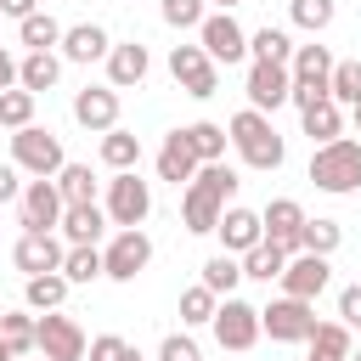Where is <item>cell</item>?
<instances>
[{
  "instance_id": "34",
  "label": "cell",
  "mask_w": 361,
  "mask_h": 361,
  "mask_svg": "<svg viewBox=\"0 0 361 361\" xmlns=\"http://www.w3.org/2000/svg\"><path fill=\"white\" fill-rule=\"evenodd\" d=\"M288 17H293V28H305V34H322V28H333V17H338V0H288Z\"/></svg>"
},
{
  "instance_id": "22",
  "label": "cell",
  "mask_w": 361,
  "mask_h": 361,
  "mask_svg": "<svg viewBox=\"0 0 361 361\" xmlns=\"http://www.w3.org/2000/svg\"><path fill=\"white\" fill-rule=\"evenodd\" d=\"M107 51H113V39H107L102 23H73L62 34V56L68 62H107Z\"/></svg>"
},
{
  "instance_id": "27",
  "label": "cell",
  "mask_w": 361,
  "mask_h": 361,
  "mask_svg": "<svg viewBox=\"0 0 361 361\" xmlns=\"http://www.w3.org/2000/svg\"><path fill=\"white\" fill-rule=\"evenodd\" d=\"M186 141H192L197 164H226V147H231L226 124H209V118H197V124H186Z\"/></svg>"
},
{
  "instance_id": "24",
  "label": "cell",
  "mask_w": 361,
  "mask_h": 361,
  "mask_svg": "<svg viewBox=\"0 0 361 361\" xmlns=\"http://www.w3.org/2000/svg\"><path fill=\"white\" fill-rule=\"evenodd\" d=\"M56 73H62V56H56V51H28V56L17 62V85H23V90H34V96H39V90H51V85H56Z\"/></svg>"
},
{
  "instance_id": "2",
  "label": "cell",
  "mask_w": 361,
  "mask_h": 361,
  "mask_svg": "<svg viewBox=\"0 0 361 361\" xmlns=\"http://www.w3.org/2000/svg\"><path fill=\"white\" fill-rule=\"evenodd\" d=\"M226 135H231V147H237V158H243L248 169H282V158H288L276 124H271L265 113H254V107H243V113L226 124Z\"/></svg>"
},
{
  "instance_id": "9",
  "label": "cell",
  "mask_w": 361,
  "mask_h": 361,
  "mask_svg": "<svg viewBox=\"0 0 361 361\" xmlns=\"http://www.w3.org/2000/svg\"><path fill=\"white\" fill-rule=\"evenodd\" d=\"M197 45L209 51V62H214V68H220V62L231 68V62H243V56H248V34H243V23H237L231 11H209V17H203V28H197Z\"/></svg>"
},
{
  "instance_id": "16",
  "label": "cell",
  "mask_w": 361,
  "mask_h": 361,
  "mask_svg": "<svg viewBox=\"0 0 361 361\" xmlns=\"http://www.w3.org/2000/svg\"><path fill=\"white\" fill-rule=\"evenodd\" d=\"M220 254H248V248H259L265 243V220H259V209H243V203H231L226 214H220Z\"/></svg>"
},
{
  "instance_id": "3",
  "label": "cell",
  "mask_w": 361,
  "mask_h": 361,
  "mask_svg": "<svg viewBox=\"0 0 361 361\" xmlns=\"http://www.w3.org/2000/svg\"><path fill=\"white\" fill-rule=\"evenodd\" d=\"M310 180H316V192H333V197L361 192V141L338 135V141L316 147L310 152Z\"/></svg>"
},
{
  "instance_id": "1",
  "label": "cell",
  "mask_w": 361,
  "mask_h": 361,
  "mask_svg": "<svg viewBox=\"0 0 361 361\" xmlns=\"http://www.w3.org/2000/svg\"><path fill=\"white\" fill-rule=\"evenodd\" d=\"M237 169L231 164H203L197 175H192V186L180 192V220H186V231H197V237H209L214 226H220V214L231 209V197H237Z\"/></svg>"
},
{
  "instance_id": "44",
  "label": "cell",
  "mask_w": 361,
  "mask_h": 361,
  "mask_svg": "<svg viewBox=\"0 0 361 361\" xmlns=\"http://www.w3.org/2000/svg\"><path fill=\"white\" fill-rule=\"evenodd\" d=\"M158 361H203V350H197V338H186V333H169V338L158 344Z\"/></svg>"
},
{
  "instance_id": "6",
  "label": "cell",
  "mask_w": 361,
  "mask_h": 361,
  "mask_svg": "<svg viewBox=\"0 0 361 361\" xmlns=\"http://www.w3.org/2000/svg\"><path fill=\"white\" fill-rule=\"evenodd\" d=\"M209 327H214V344H220V350H237V355L254 350L259 333H265V327H259V305H248V299H237V293L220 299V310H214Z\"/></svg>"
},
{
  "instance_id": "18",
  "label": "cell",
  "mask_w": 361,
  "mask_h": 361,
  "mask_svg": "<svg viewBox=\"0 0 361 361\" xmlns=\"http://www.w3.org/2000/svg\"><path fill=\"white\" fill-rule=\"evenodd\" d=\"M73 118H79L85 130H96V135L118 130V90H113V85H85V90H73Z\"/></svg>"
},
{
  "instance_id": "12",
  "label": "cell",
  "mask_w": 361,
  "mask_h": 361,
  "mask_svg": "<svg viewBox=\"0 0 361 361\" xmlns=\"http://www.w3.org/2000/svg\"><path fill=\"white\" fill-rule=\"evenodd\" d=\"M259 220H265V243H276L288 259L305 254V220H310V214H305L293 197H271V203L259 209Z\"/></svg>"
},
{
  "instance_id": "52",
  "label": "cell",
  "mask_w": 361,
  "mask_h": 361,
  "mask_svg": "<svg viewBox=\"0 0 361 361\" xmlns=\"http://www.w3.org/2000/svg\"><path fill=\"white\" fill-rule=\"evenodd\" d=\"M350 361H361V350H350Z\"/></svg>"
},
{
  "instance_id": "15",
  "label": "cell",
  "mask_w": 361,
  "mask_h": 361,
  "mask_svg": "<svg viewBox=\"0 0 361 361\" xmlns=\"http://www.w3.org/2000/svg\"><path fill=\"white\" fill-rule=\"evenodd\" d=\"M327 282H333L327 254H293L288 271H282V293H288V299H305V305H316V299L327 293Z\"/></svg>"
},
{
  "instance_id": "20",
  "label": "cell",
  "mask_w": 361,
  "mask_h": 361,
  "mask_svg": "<svg viewBox=\"0 0 361 361\" xmlns=\"http://www.w3.org/2000/svg\"><path fill=\"white\" fill-rule=\"evenodd\" d=\"M147 68H152V56H147L141 39H118V45L107 51V85H113V90H135V85L147 79Z\"/></svg>"
},
{
  "instance_id": "8",
  "label": "cell",
  "mask_w": 361,
  "mask_h": 361,
  "mask_svg": "<svg viewBox=\"0 0 361 361\" xmlns=\"http://www.w3.org/2000/svg\"><path fill=\"white\" fill-rule=\"evenodd\" d=\"M259 327L276 338V344H310V333L322 327L316 322V305H305V299H271L265 310H259Z\"/></svg>"
},
{
  "instance_id": "5",
  "label": "cell",
  "mask_w": 361,
  "mask_h": 361,
  "mask_svg": "<svg viewBox=\"0 0 361 361\" xmlns=\"http://www.w3.org/2000/svg\"><path fill=\"white\" fill-rule=\"evenodd\" d=\"M102 209H107V220H113L118 231H135V226L152 214V186H147L135 169H124V175H113V180H107Z\"/></svg>"
},
{
  "instance_id": "19",
  "label": "cell",
  "mask_w": 361,
  "mask_h": 361,
  "mask_svg": "<svg viewBox=\"0 0 361 361\" xmlns=\"http://www.w3.org/2000/svg\"><path fill=\"white\" fill-rule=\"evenodd\" d=\"M203 164H197V152H192V141H186V130H169L164 135V147H158V180H169V186H192V175H197Z\"/></svg>"
},
{
  "instance_id": "13",
  "label": "cell",
  "mask_w": 361,
  "mask_h": 361,
  "mask_svg": "<svg viewBox=\"0 0 361 361\" xmlns=\"http://www.w3.org/2000/svg\"><path fill=\"white\" fill-rule=\"evenodd\" d=\"M102 259H107V276L113 282H135L147 265H152V237L135 226V231H113V243L102 248Z\"/></svg>"
},
{
  "instance_id": "53",
  "label": "cell",
  "mask_w": 361,
  "mask_h": 361,
  "mask_svg": "<svg viewBox=\"0 0 361 361\" xmlns=\"http://www.w3.org/2000/svg\"><path fill=\"white\" fill-rule=\"evenodd\" d=\"M23 361H45V355H23Z\"/></svg>"
},
{
  "instance_id": "37",
  "label": "cell",
  "mask_w": 361,
  "mask_h": 361,
  "mask_svg": "<svg viewBox=\"0 0 361 361\" xmlns=\"http://www.w3.org/2000/svg\"><path fill=\"white\" fill-rule=\"evenodd\" d=\"M34 102H39V96L23 90V85H17V90H0V130H28V124H34Z\"/></svg>"
},
{
  "instance_id": "41",
  "label": "cell",
  "mask_w": 361,
  "mask_h": 361,
  "mask_svg": "<svg viewBox=\"0 0 361 361\" xmlns=\"http://www.w3.org/2000/svg\"><path fill=\"white\" fill-rule=\"evenodd\" d=\"M338 243H344L338 220H305V254H333Z\"/></svg>"
},
{
  "instance_id": "30",
  "label": "cell",
  "mask_w": 361,
  "mask_h": 361,
  "mask_svg": "<svg viewBox=\"0 0 361 361\" xmlns=\"http://www.w3.org/2000/svg\"><path fill=\"white\" fill-rule=\"evenodd\" d=\"M214 299H231V288L243 282V259L237 254H214V259H203V276H197Z\"/></svg>"
},
{
  "instance_id": "32",
  "label": "cell",
  "mask_w": 361,
  "mask_h": 361,
  "mask_svg": "<svg viewBox=\"0 0 361 361\" xmlns=\"http://www.w3.org/2000/svg\"><path fill=\"white\" fill-rule=\"evenodd\" d=\"M282 271H288V254L276 243H259L243 254V276H254V282H282Z\"/></svg>"
},
{
  "instance_id": "42",
  "label": "cell",
  "mask_w": 361,
  "mask_h": 361,
  "mask_svg": "<svg viewBox=\"0 0 361 361\" xmlns=\"http://www.w3.org/2000/svg\"><path fill=\"white\" fill-rule=\"evenodd\" d=\"M158 11H164V23H169V28H203V17H209V11H203V0H164Z\"/></svg>"
},
{
  "instance_id": "36",
  "label": "cell",
  "mask_w": 361,
  "mask_h": 361,
  "mask_svg": "<svg viewBox=\"0 0 361 361\" xmlns=\"http://www.w3.org/2000/svg\"><path fill=\"white\" fill-rule=\"evenodd\" d=\"M34 333H39V316H28V310H6L0 316V338L17 355H34Z\"/></svg>"
},
{
  "instance_id": "43",
  "label": "cell",
  "mask_w": 361,
  "mask_h": 361,
  "mask_svg": "<svg viewBox=\"0 0 361 361\" xmlns=\"http://www.w3.org/2000/svg\"><path fill=\"white\" fill-rule=\"evenodd\" d=\"M90 361H141V350L118 333H102V338H90Z\"/></svg>"
},
{
  "instance_id": "17",
  "label": "cell",
  "mask_w": 361,
  "mask_h": 361,
  "mask_svg": "<svg viewBox=\"0 0 361 361\" xmlns=\"http://www.w3.org/2000/svg\"><path fill=\"white\" fill-rule=\"evenodd\" d=\"M11 259H17V271H23V276H51V271H62L68 248H62L51 231H23V237H17V248H11Z\"/></svg>"
},
{
  "instance_id": "38",
  "label": "cell",
  "mask_w": 361,
  "mask_h": 361,
  "mask_svg": "<svg viewBox=\"0 0 361 361\" xmlns=\"http://www.w3.org/2000/svg\"><path fill=\"white\" fill-rule=\"evenodd\" d=\"M62 276L79 288V282H96V276H107V259H102V248H68V259H62Z\"/></svg>"
},
{
  "instance_id": "35",
  "label": "cell",
  "mask_w": 361,
  "mask_h": 361,
  "mask_svg": "<svg viewBox=\"0 0 361 361\" xmlns=\"http://www.w3.org/2000/svg\"><path fill=\"white\" fill-rule=\"evenodd\" d=\"M56 192H62V203H96V175H90V164H62Z\"/></svg>"
},
{
  "instance_id": "11",
  "label": "cell",
  "mask_w": 361,
  "mask_h": 361,
  "mask_svg": "<svg viewBox=\"0 0 361 361\" xmlns=\"http://www.w3.org/2000/svg\"><path fill=\"white\" fill-rule=\"evenodd\" d=\"M62 214H68V203H62L56 180H28V186H23V197H17V220H23V231H56Z\"/></svg>"
},
{
  "instance_id": "39",
  "label": "cell",
  "mask_w": 361,
  "mask_h": 361,
  "mask_svg": "<svg viewBox=\"0 0 361 361\" xmlns=\"http://www.w3.org/2000/svg\"><path fill=\"white\" fill-rule=\"evenodd\" d=\"M214 310H220V299H214L203 282H192V288L180 293V322H186V327H209V322H214Z\"/></svg>"
},
{
  "instance_id": "25",
  "label": "cell",
  "mask_w": 361,
  "mask_h": 361,
  "mask_svg": "<svg viewBox=\"0 0 361 361\" xmlns=\"http://www.w3.org/2000/svg\"><path fill=\"white\" fill-rule=\"evenodd\" d=\"M299 124H305V135L316 141V147H327V141H338L344 135V113H338V102L327 96V102H316V107H305L299 113Z\"/></svg>"
},
{
  "instance_id": "33",
  "label": "cell",
  "mask_w": 361,
  "mask_h": 361,
  "mask_svg": "<svg viewBox=\"0 0 361 361\" xmlns=\"http://www.w3.org/2000/svg\"><path fill=\"white\" fill-rule=\"evenodd\" d=\"M68 276L62 271H51V276H28V288H23V299H28V310H62V299H68Z\"/></svg>"
},
{
  "instance_id": "45",
  "label": "cell",
  "mask_w": 361,
  "mask_h": 361,
  "mask_svg": "<svg viewBox=\"0 0 361 361\" xmlns=\"http://www.w3.org/2000/svg\"><path fill=\"white\" fill-rule=\"evenodd\" d=\"M338 322H344L350 333H361V282L338 288Z\"/></svg>"
},
{
  "instance_id": "50",
  "label": "cell",
  "mask_w": 361,
  "mask_h": 361,
  "mask_svg": "<svg viewBox=\"0 0 361 361\" xmlns=\"http://www.w3.org/2000/svg\"><path fill=\"white\" fill-rule=\"evenodd\" d=\"M350 118H355V135H361V102H355V107H350Z\"/></svg>"
},
{
  "instance_id": "7",
  "label": "cell",
  "mask_w": 361,
  "mask_h": 361,
  "mask_svg": "<svg viewBox=\"0 0 361 361\" xmlns=\"http://www.w3.org/2000/svg\"><path fill=\"white\" fill-rule=\"evenodd\" d=\"M34 355H45V361H85L90 355V338H85V327L73 316L45 310L39 316V333H34Z\"/></svg>"
},
{
  "instance_id": "48",
  "label": "cell",
  "mask_w": 361,
  "mask_h": 361,
  "mask_svg": "<svg viewBox=\"0 0 361 361\" xmlns=\"http://www.w3.org/2000/svg\"><path fill=\"white\" fill-rule=\"evenodd\" d=\"M0 11L23 23V17H34V11H39V0H0Z\"/></svg>"
},
{
  "instance_id": "51",
  "label": "cell",
  "mask_w": 361,
  "mask_h": 361,
  "mask_svg": "<svg viewBox=\"0 0 361 361\" xmlns=\"http://www.w3.org/2000/svg\"><path fill=\"white\" fill-rule=\"evenodd\" d=\"M214 6H220V11H231V6H243V0H214Z\"/></svg>"
},
{
  "instance_id": "40",
  "label": "cell",
  "mask_w": 361,
  "mask_h": 361,
  "mask_svg": "<svg viewBox=\"0 0 361 361\" xmlns=\"http://www.w3.org/2000/svg\"><path fill=\"white\" fill-rule=\"evenodd\" d=\"M327 96H333L338 107H355V102H361V62H333Z\"/></svg>"
},
{
  "instance_id": "54",
  "label": "cell",
  "mask_w": 361,
  "mask_h": 361,
  "mask_svg": "<svg viewBox=\"0 0 361 361\" xmlns=\"http://www.w3.org/2000/svg\"><path fill=\"white\" fill-rule=\"evenodd\" d=\"M0 17H6V11H0Z\"/></svg>"
},
{
  "instance_id": "10",
  "label": "cell",
  "mask_w": 361,
  "mask_h": 361,
  "mask_svg": "<svg viewBox=\"0 0 361 361\" xmlns=\"http://www.w3.org/2000/svg\"><path fill=\"white\" fill-rule=\"evenodd\" d=\"M169 73H175V85H180L186 96H197V102H209V96L220 90V68L209 62L203 45H175V51H169Z\"/></svg>"
},
{
  "instance_id": "23",
  "label": "cell",
  "mask_w": 361,
  "mask_h": 361,
  "mask_svg": "<svg viewBox=\"0 0 361 361\" xmlns=\"http://www.w3.org/2000/svg\"><path fill=\"white\" fill-rule=\"evenodd\" d=\"M288 73H293V85H322V90H327V79H333V51H327V45H299L293 62H288Z\"/></svg>"
},
{
  "instance_id": "26",
  "label": "cell",
  "mask_w": 361,
  "mask_h": 361,
  "mask_svg": "<svg viewBox=\"0 0 361 361\" xmlns=\"http://www.w3.org/2000/svg\"><path fill=\"white\" fill-rule=\"evenodd\" d=\"M350 350H355V333L344 322H322L310 333V361H350Z\"/></svg>"
},
{
  "instance_id": "4",
  "label": "cell",
  "mask_w": 361,
  "mask_h": 361,
  "mask_svg": "<svg viewBox=\"0 0 361 361\" xmlns=\"http://www.w3.org/2000/svg\"><path fill=\"white\" fill-rule=\"evenodd\" d=\"M11 164H17L23 175H34V180H56V175H62V164H68L62 135H51V130H39V124L11 130Z\"/></svg>"
},
{
  "instance_id": "49",
  "label": "cell",
  "mask_w": 361,
  "mask_h": 361,
  "mask_svg": "<svg viewBox=\"0 0 361 361\" xmlns=\"http://www.w3.org/2000/svg\"><path fill=\"white\" fill-rule=\"evenodd\" d=\"M0 361H23V355H17V350H11L6 338H0Z\"/></svg>"
},
{
  "instance_id": "31",
  "label": "cell",
  "mask_w": 361,
  "mask_h": 361,
  "mask_svg": "<svg viewBox=\"0 0 361 361\" xmlns=\"http://www.w3.org/2000/svg\"><path fill=\"white\" fill-rule=\"evenodd\" d=\"M62 34H68V28H62L51 11H34V17L17 23V39H23L28 51H51V45H62Z\"/></svg>"
},
{
  "instance_id": "21",
  "label": "cell",
  "mask_w": 361,
  "mask_h": 361,
  "mask_svg": "<svg viewBox=\"0 0 361 361\" xmlns=\"http://www.w3.org/2000/svg\"><path fill=\"white\" fill-rule=\"evenodd\" d=\"M107 209L102 203H68V214H62V237H68V248H96L102 237H107Z\"/></svg>"
},
{
  "instance_id": "29",
  "label": "cell",
  "mask_w": 361,
  "mask_h": 361,
  "mask_svg": "<svg viewBox=\"0 0 361 361\" xmlns=\"http://www.w3.org/2000/svg\"><path fill=\"white\" fill-rule=\"evenodd\" d=\"M102 164H107L113 175L135 169V164H141V135H130V130H107V135H102Z\"/></svg>"
},
{
  "instance_id": "47",
  "label": "cell",
  "mask_w": 361,
  "mask_h": 361,
  "mask_svg": "<svg viewBox=\"0 0 361 361\" xmlns=\"http://www.w3.org/2000/svg\"><path fill=\"white\" fill-rule=\"evenodd\" d=\"M0 90H17V56L0 45Z\"/></svg>"
},
{
  "instance_id": "28",
  "label": "cell",
  "mask_w": 361,
  "mask_h": 361,
  "mask_svg": "<svg viewBox=\"0 0 361 361\" xmlns=\"http://www.w3.org/2000/svg\"><path fill=\"white\" fill-rule=\"evenodd\" d=\"M293 51H299V45L288 39V28H271V23H265L259 34H248V56H254V62H282V68H288Z\"/></svg>"
},
{
  "instance_id": "14",
  "label": "cell",
  "mask_w": 361,
  "mask_h": 361,
  "mask_svg": "<svg viewBox=\"0 0 361 361\" xmlns=\"http://www.w3.org/2000/svg\"><path fill=\"white\" fill-rule=\"evenodd\" d=\"M243 90H248V107L271 118V113L288 102V90H293V73H288L282 62H248V85H243Z\"/></svg>"
},
{
  "instance_id": "46",
  "label": "cell",
  "mask_w": 361,
  "mask_h": 361,
  "mask_svg": "<svg viewBox=\"0 0 361 361\" xmlns=\"http://www.w3.org/2000/svg\"><path fill=\"white\" fill-rule=\"evenodd\" d=\"M17 175H23L17 164H0V203H11V197H23V186H28V180H17Z\"/></svg>"
}]
</instances>
